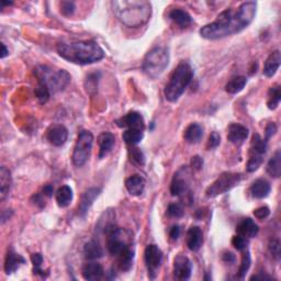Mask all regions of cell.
<instances>
[{"label": "cell", "instance_id": "1", "mask_svg": "<svg viewBox=\"0 0 281 281\" xmlns=\"http://www.w3.org/2000/svg\"><path fill=\"white\" fill-rule=\"evenodd\" d=\"M256 7V2L247 1L242 3L236 10L222 11L216 21L201 27L200 35L207 40H219L243 31L254 20Z\"/></svg>", "mask_w": 281, "mask_h": 281}, {"label": "cell", "instance_id": "2", "mask_svg": "<svg viewBox=\"0 0 281 281\" xmlns=\"http://www.w3.org/2000/svg\"><path fill=\"white\" fill-rule=\"evenodd\" d=\"M56 49L59 56L77 65L93 64L104 57L103 49L95 41L59 43Z\"/></svg>", "mask_w": 281, "mask_h": 281}, {"label": "cell", "instance_id": "3", "mask_svg": "<svg viewBox=\"0 0 281 281\" xmlns=\"http://www.w3.org/2000/svg\"><path fill=\"white\" fill-rule=\"evenodd\" d=\"M111 5L115 15L123 24L130 27H137L150 20L152 14V5L148 1L137 0H123L112 1Z\"/></svg>", "mask_w": 281, "mask_h": 281}, {"label": "cell", "instance_id": "4", "mask_svg": "<svg viewBox=\"0 0 281 281\" xmlns=\"http://www.w3.org/2000/svg\"><path fill=\"white\" fill-rule=\"evenodd\" d=\"M194 78V69L187 62H180L170 76L168 84L165 87V98L169 102H176L183 96Z\"/></svg>", "mask_w": 281, "mask_h": 281}, {"label": "cell", "instance_id": "5", "mask_svg": "<svg viewBox=\"0 0 281 281\" xmlns=\"http://www.w3.org/2000/svg\"><path fill=\"white\" fill-rule=\"evenodd\" d=\"M38 84L52 93L64 90L70 82V75L64 69H56L46 65H38L34 68Z\"/></svg>", "mask_w": 281, "mask_h": 281}, {"label": "cell", "instance_id": "6", "mask_svg": "<svg viewBox=\"0 0 281 281\" xmlns=\"http://www.w3.org/2000/svg\"><path fill=\"white\" fill-rule=\"evenodd\" d=\"M169 63L168 49L164 46L153 47L148 52L142 64V69L151 78H157L161 76Z\"/></svg>", "mask_w": 281, "mask_h": 281}, {"label": "cell", "instance_id": "7", "mask_svg": "<svg viewBox=\"0 0 281 281\" xmlns=\"http://www.w3.org/2000/svg\"><path fill=\"white\" fill-rule=\"evenodd\" d=\"M93 136L89 131H81L78 137H77L76 144L74 147L73 156V164L76 167L84 166L88 158L90 156V152L92 148Z\"/></svg>", "mask_w": 281, "mask_h": 281}, {"label": "cell", "instance_id": "8", "mask_svg": "<svg viewBox=\"0 0 281 281\" xmlns=\"http://www.w3.org/2000/svg\"><path fill=\"white\" fill-rule=\"evenodd\" d=\"M242 180V175L238 173H223L218 177L214 183L208 187L206 195L208 198H216L220 195L230 191L234 187L240 184Z\"/></svg>", "mask_w": 281, "mask_h": 281}, {"label": "cell", "instance_id": "9", "mask_svg": "<svg viewBox=\"0 0 281 281\" xmlns=\"http://www.w3.org/2000/svg\"><path fill=\"white\" fill-rule=\"evenodd\" d=\"M144 260L148 271V276L154 279L157 274V269L161 266L163 261V253L161 249L155 244L148 245L145 249Z\"/></svg>", "mask_w": 281, "mask_h": 281}, {"label": "cell", "instance_id": "10", "mask_svg": "<svg viewBox=\"0 0 281 281\" xmlns=\"http://www.w3.org/2000/svg\"><path fill=\"white\" fill-rule=\"evenodd\" d=\"M192 264L188 257L178 255L174 260V277L177 280H188L191 276Z\"/></svg>", "mask_w": 281, "mask_h": 281}, {"label": "cell", "instance_id": "11", "mask_svg": "<svg viewBox=\"0 0 281 281\" xmlns=\"http://www.w3.org/2000/svg\"><path fill=\"white\" fill-rule=\"evenodd\" d=\"M46 139L54 146H63L68 139V131L62 124H52L46 131Z\"/></svg>", "mask_w": 281, "mask_h": 281}, {"label": "cell", "instance_id": "12", "mask_svg": "<svg viewBox=\"0 0 281 281\" xmlns=\"http://www.w3.org/2000/svg\"><path fill=\"white\" fill-rule=\"evenodd\" d=\"M117 124L120 128H128V129H139L144 131L145 124L144 119L139 112H129L124 117L117 120Z\"/></svg>", "mask_w": 281, "mask_h": 281}, {"label": "cell", "instance_id": "13", "mask_svg": "<svg viewBox=\"0 0 281 281\" xmlns=\"http://www.w3.org/2000/svg\"><path fill=\"white\" fill-rule=\"evenodd\" d=\"M100 192H101V188H89L82 194L81 200L78 206V214L80 217L86 216V213L89 211L93 201L99 197Z\"/></svg>", "mask_w": 281, "mask_h": 281}, {"label": "cell", "instance_id": "14", "mask_svg": "<svg viewBox=\"0 0 281 281\" xmlns=\"http://www.w3.org/2000/svg\"><path fill=\"white\" fill-rule=\"evenodd\" d=\"M249 136V130L244 125L232 123L228 129V140L235 145H241Z\"/></svg>", "mask_w": 281, "mask_h": 281}, {"label": "cell", "instance_id": "15", "mask_svg": "<svg viewBox=\"0 0 281 281\" xmlns=\"http://www.w3.org/2000/svg\"><path fill=\"white\" fill-rule=\"evenodd\" d=\"M258 232H260V228H258V225L250 218L244 219L243 221H241L238 227H236V233H238V235L243 236V238L249 240L255 238Z\"/></svg>", "mask_w": 281, "mask_h": 281}, {"label": "cell", "instance_id": "16", "mask_svg": "<svg viewBox=\"0 0 281 281\" xmlns=\"http://www.w3.org/2000/svg\"><path fill=\"white\" fill-rule=\"evenodd\" d=\"M115 137L112 133L109 132H103L98 137V144H99V158L106 157L108 154L111 152L114 146Z\"/></svg>", "mask_w": 281, "mask_h": 281}, {"label": "cell", "instance_id": "17", "mask_svg": "<svg viewBox=\"0 0 281 281\" xmlns=\"http://www.w3.org/2000/svg\"><path fill=\"white\" fill-rule=\"evenodd\" d=\"M125 188L132 196H141L145 189V179L140 175H133L125 180Z\"/></svg>", "mask_w": 281, "mask_h": 281}, {"label": "cell", "instance_id": "18", "mask_svg": "<svg viewBox=\"0 0 281 281\" xmlns=\"http://www.w3.org/2000/svg\"><path fill=\"white\" fill-rule=\"evenodd\" d=\"M25 264V260L21 255L16 254L12 250L8 251L7 257H5L4 261V272L7 275L13 274L15 271Z\"/></svg>", "mask_w": 281, "mask_h": 281}, {"label": "cell", "instance_id": "19", "mask_svg": "<svg viewBox=\"0 0 281 281\" xmlns=\"http://www.w3.org/2000/svg\"><path fill=\"white\" fill-rule=\"evenodd\" d=\"M203 243V234L200 228L194 227L189 229L187 233V246L192 252H197L201 249Z\"/></svg>", "mask_w": 281, "mask_h": 281}, {"label": "cell", "instance_id": "20", "mask_svg": "<svg viewBox=\"0 0 281 281\" xmlns=\"http://www.w3.org/2000/svg\"><path fill=\"white\" fill-rule=\"evenodd\" d=\"M82 277L86 280H92V281H97L100 280L103 277L104 271L102 266L100 264H98L96 262H91L88 263L82 268Z\"/></svg>", "mask_w": 281, "mask_h": 281}, {"label": "cell", "instance_id": "21", "mask_svg": "<svg viewBox=\"0 0 281 281\" xmlns=\"http://www.w3.org/2000/svg\"><path fill=\"white\" fill-rule=\"evenodd\" d=\"M271 184L265 179H257L251 186V194L256 199H264L271 194Z\"/></svg>", "mask_w": 281, "mask_h": 281}, {"label": "cell", "instance_id": "22", "mask_svg": "<svg viewBox=\"0 0 281 281\" xmlns=\"http://www.w3.org/2000/svg\"><path fill=\"white\" fill-rule=\"evenodd\" d=\"M11 184H12V180H11L10 170L7 167L1 166L0 168V200L1 201L9 196Z\"/></svg>", "mask_w": 281, "mask_h": 281}, {"label": "cell", "instance_id": "23", "mask_svg": "<svg viewBox=\"0 0 281 281\" xmlns=\"http://www.w3.org/2000/svg\"><path fill=\"white\" fill-rule=\"evenodd\" d=\"M281 62V55L280 51H275L271 55L265 62V66H264V74L267 77H273L275 74L277 73V70L280 66Z\"/></svg>", "mask_w": 281, "mask_h": 281}, {"label": "cell", "instance_id": "24", "mask_svg": "<svg viewBox=\"0 0 281 281\" xmlns=\"http://www.w3.org/2000/svg\"><path fill=\"white\" fill-rule=\"evenodd\" d=\"M266 151H267V141L263 140L258 134H255L254 136H253V140H252L250 157L264 158V155L266 154Z\"/></svg>", "mask_w": 281, "mask_h": 281}, {"label": "cell", "instance_id": "25", "mask_svg": "<svg viewBox=\"0 0 281 281\" xmlns=\"http://www.w3.org/2000/svg\"><path fill=\"white\" fill-rule=\"evenodd\" d=\"M203 136V128L198 123H191L188 128L185 130L184 139L190 144L199 143Z\"/></svg>", "mask_w": 281, "mask_h": 281}, {"label": "cell", "instance_id": "26", "mask_svg": "<svg viewBox=\"0 0 281 281\" xmlns=\"http://www.w3.org/2000/svg\"><path fill=\"white\" fill-rule=\"evenodd\" d=\"M169 18L180 27H187L192 23L191 15L183 9H174L170 11Z\"/></svg>", "mask_w": 281, "mask_h": 281}, {"label": "cell", "instance_id": "27", "mask_svg": "<svg viewBox=\"0 0 281 281\" xmlns=\"http://www.w3.org/2000/svg\"><path fill=\"white\" fill-rule=\"evenodd\" d=\"M73 200V190L68 186L59 187L56 191V202L59 208H66Z\"/></svg>", "mask_w": 281, "mask_h": 281}, {"label": "cell", "instance_id": "28", "mask_svg": "<svg viewBox=\"0 0 281 281\" xmlns=\"http://www.w3.org/2000/svg\"><path fill=\"white\" fill-rule=\"evenodd\" d=\"M84 255L89 261H95L98 258L102 257L103 251L101 249V246L97 243L96 241H90L88 243L85 244L84 246Z\"/></svg>", "mask_w": 281, "mask_h": 281}, {"label": "cell", "instance_id": "29", "mask_svg": "<svg viewBox=\"0 0 281 281\" xmlns=\"http://www.w3.org/2000/svg\"><path fill=\"white\" fill-rule=\"evenodd\" d=\"M267 173L274 178H279L281 175V153L277 151L267 164Z\"/></svg>", "mask_w": 281, "mask_h": 281}, {"label": "cell", "instance_id": "30", "mask_svg": "<svg viewBox=\"0 0 281 281\" xmlns=\"http://www.w3.org/2000/svg\"><path fill=\"white\" fill-rule=\"evenodd\" d=\"M187 190H188V183H187V180L180 177L179 175H175L172 185H170V194L175 197H179L184 195Z\"/></svg>", "mask_w": 281, "mask_h": 281}, {"label": "cell", "instance_id": "31", "mask_svg": "<svg viewBox=\"0 0 281 281\" xmlns=\"http://www.w3.org/2000/svg\"><path fill=\"white\" fill-rule=\"evenodd\" d=\"M118 258V265L122 272H129L133 265V258H134V253L133 251L126 249L124 252L117 257Z\"/></svg>", "mask_w": 281, "mask_h": 281}, {"label": "cell", "instance_id": "32", "mask_svg": "<svg viewBox=\"0 0 281 281\" xmlns=\"http://www.w3.org/2000/svg\"><path fill=\"white\" fill-rule=\"evenodd\" d=\"M246 84H247L246 77L244 76L234 77V78L231 79L227 84V86H225V90H227V92L231 93V95H235V93L243 90Z\"/></svg>", "mask_w": 281, "mask_h": 281}, {"label": "cell", "instance_id": "33", "mask_svg": "<svg viewBox=\"0 0 281 281\" xmlns=\"http://www.w3.org/2000/svg\"><path fill=\"white\" fill-rule=\"evenodd\" d=\"M143 130L139 129H128L125 132H123V141L129 145H135L137 143H140L143 140Z\"/></svg>", "mask_w": 281, "mask_h": 281}, {"label": "cell", "instance_id": "34", "mask_svg": "<svg viewBox=\"0 0 281 281\" xmlns=\"http://www.w3.org/2000/svg\"><path fill=\"white\" fill-rule=\"evenodd\" d=\"M281 100V92H280V86L276 85L272 87L268 92V102L267 106L271 110H275L278 106Z\"/></svg>", "mask_w": 281, "mask_h": 281}, {"label": "cell", "instance_id": "35", "mask_svg": "<svg viewBox=\"0 0 281 281\" xmlns=\"http://www.w3.org/2000/svg\"><path fill=\"white\" fill-rule=\"evenodd\" d=\"M251 254L250 252H246L242 256V263H241V266L239 269V278L240 279H244L247 272H249V269L251 267Z\"/></svg>", "mask_w": 281, "mask_h": 281}, {"label": "cell", "instance_id": "36", "mask_svg": "<svg viewBox=\"0 0 281 281\" xmlns=\"http://www.w3.org/2000/svg\"><path fill=\"white\" fill-rule=\"evenodd\" d=\"M35 97L37 98V100L40 101L41 103H45L47 102V100L51 97V92H49L45 87L38 84L37 87L35 88Z\"/></svg>", "mask_w": 281, "mask_h": 281}, {"label": "cell", "instance_id": "37", "mask_svg": "<svg viewBox=\"0 0 281 281\" xmlns=\"http://www.w3.org/2000/svg\"><path fill=\"white\" fill-rule=\"evenodd\" d=\"M31 261H32V264H33V272H34V274L36 275H42V276H44V272L41 269V266H42V263H43V256L41 254H33L31 256Z\"/></svg>", "mask_w": 281, "mask_h": 281}, {"label": "cell", "instance_id": "38", "mask_svg": "<svg viewBox=\"0 0 281 281\" xmlns=\"http://www.w3.org/2000/svg\"><path fill=\"white\" fill-rule=\"evenodd\" d=\"M167 213H168V216L169 217H172V218H181L184 216V209L181 208L180 205H178V203H173V205H169L168 209H167Z\"/></svg>", "mask_w": 281, "mask_h": 281}, {"label": "cell", "instance_id": "39", "mask_svg": "<svg viewBox=\"0 0 281 281\" xmlns=\"http://www.w3.org/2000/svg\"><path fill=\"white\" fill-rule=\"evenodd\" d=\"M131 154V159L137 165H144L145 164V156L140 148H132L130 152Z\"/></svg>", "mask_w": 281, "mask_h": 281}, {"label": "cell", "instance_id": "40", "mask_svg": "<svg viewBox=\"0 0 281 281\" xmlns=\"http://www.w3.org/2000/svg\"><path fill=\"white\" fill-rule=\"evenodd\" d=\"M232 244L238 251H244L249 245V239L243 238L241 235H235L232 240Z\"/></svg>", "mask_w": 281, "mask_h": 281}, {"label": "cell", "instance_id": "41", "mask_svg": "<svg viewBox=\"0 0 281 281\" xmlns=\"http://www.w3.org/2000/svg\"><path fill=\"white\" fill-rule=\"evenodd\" d=\"M75 3L73 1H62L60 2V12L65 16H69L75 12Z\"/></svg>", "mask_w": 281, "mask_h": 281}, {"label": "cell", "instance_id": "42", "mask_svg": "<svg viewBox=\"0 0 281 281\" xmlns=\"http://www.w3.org/2000/svg\"><path fill=\"white\" fill-rule=\"evenodd\" d=\"M220 143H221V136H220L218 132H212L210 137H209V141H208L209 150L218 147L220 145Z\"/></svg>", "mask_w": 281, "mask_h": 281}, {"label": "cell", "instance_id": "43", "mask_svg": "<svg viewBox=\"0 0 281 281\" xmlns=\"http://www.w3.org/2000/svg\"><path fill=\"white\" fill-rule=\"evenodd\" d=\"M269 214H271V210H269L268 207H261V208L256 209V210L254 211V216L260 220H264V219L268 218Z\"/></svg>", "mask_w": 281, "mask_h": 281}, {"label": "cell", "instance_id": "44", "mask_svg": "<svg viewBox=\"0 0 281 281\" xmlns=\"http://www.w3.org/2000/svg\"><path fill=\"white\" fill-rule=\"evenodd\" d=\"M269 250H271V253L273 254V256L276 258V260H279L280 256V244L278 240L272 241L271 244H269Z\"/></svg>", "mask_w": 281, "mask_h": 281}, {"label": "cell", "instance_id": "45", "mask_svg": "<svg viewBox=\"0 0 281 281\" xmlns=\"http://www.w3.org/2000/svg\"><path fill=\"white\" fill-rule=\"evenodd\" d=\"M203 167V159L200 156H194L191 159V168L194 170H200Z\"/></svg>", "mask_w": 281, "mask_h": 281}, {"label": "cell", "instance_id": "46", "mask_svg": "<svg viewBox=\"0 0 281 281\" xmlns=\"http://www.w3.org/2000/svg\"><path fill=\"white\" fill-rule=\"evenodd\" d=\"M276 131H277L276 124H275V123H269L268 126L266 128V140H265V141L271 139V137H272L275 133H276Z\"/></svg>", "mask_w": 281, "mask_h": 281}, {"label": "cell", "instance_id": "47", "mask_svg": "<svg viewBox=\"0 0 281 281\" xmlns=\"http://www.w3.org/2000/svg\"><path fill=\"white\" fill-rule=\"evenodd\" d=\"M179 235H180V228L178 227V225H175V227H173L172 229H170L169 236H170V239H172L173 241L178 240Z\"/></svg>", "mask_w": 281, "mask_h": 281}, {"label": "cell", "instance_id": "48", "mask_svg": "<svg viewBox=\"0 0 281 281\" xmlns=\"http://www.w3.org/2000/svg\"><path fill=\"white\" fill-rule=\"evenodd\" d=\"M222 260L225 262V263H234L235 262V256L232 254V253H230V252H227V253H224L223 256H222Z\"/></svg>", "mask_w": 281, "mask_h": 281}, {"label": "cell", "instance_id": "49", "mask_svg": "<svg viewBox=\"0 0 281 281\" xmlns=\"http://www.w3.org/2000/svg\"><path fill=\"white\" fill-rule=\"evenodd\" d=\"M53 191H54V188H53L52 185H46V186L43 188L44 195L47 196V197H51V196L53 195Z\"/></svg>", "mask_w": 281, "mask_h": 281}, {"label": "cell", "instance_id": "50", "mask_svg": "<svg viewBox=\"0 0 281 281\" xmlns=\"http://www.w3.org/2000/svg\"><path fill=\"white\" fill-rule=\"evenodd\" d=\"M273 277L271 276H266V275H256V276H253L251 278V280H272Z\"/></svg>", "mask_w": 281, "mask_h": 281}, {"label": "cell", "instance_id": "51", "mask_svg": "<svg viewBox=\"0 0 281 281\" xmlns=\"http://www.w3.org/2000/svg\"><path fill=\"white\" fill-rule=\"evenodd\" d=\"M1 48H2V51H1V55H0V57L1 58H4L5 56H7L8 55V49H7V47H5V45L3 43H1Z\"/></svg>", "mask_w": 281, "mask_h": 281}]
</instances>
